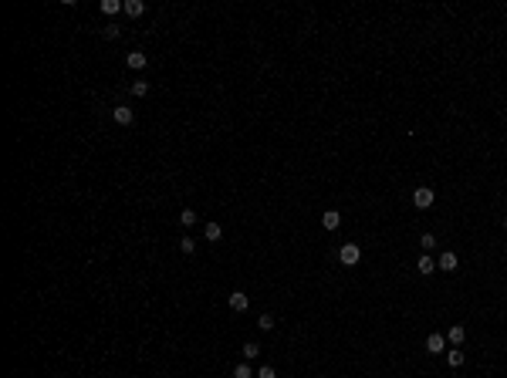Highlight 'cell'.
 Segmentation results:
<instances>
[{
  "label": "cell",
  "instance_id": "obj_4",
  "mask_svg": "<svg viewBox=\"0 0 507 378\" xmlns=\"http://www.w3.org/2000/svg\"><path fill=\"white\" fill-rule=\"evenodd\" d=\"M226 304H230V311H247V307H250V297H247L244 290H233V294L226 297Z\"/></svg>",
  "mask_w": 507,
  "mask_h": 378
},
{
  "label": "cell",
  "instance_id": "obj_11",
  "mask_svg": "<svg viewBox=\"0 0 507 378\" xmlns=\"http://www.w3.org/2000/svg\"><path fill=\"white\" fill-rule=\"evenodd\" d=\"M125 14H129V17H142V14H146V3H142V0H125Z\"/></svg>",
  "mask_w": 507,
  "mask_h": 378
},
{
  "label": "cell",
  "instance_id": "obj_10",
  "mask_svg": "<svg viewBox=\"0 0 507 378\" xmlns=\"http://www.w3.org/2000/svg\"><path fill=\"white\" fill-rule=\"evenodd\" d=\"M203 236H207L210 243H217V240L224 236V227H220V223H207V227H203Z\"/></svg>",
  "mask_w": 507,
  "mask_h": 378
},
{
  "label": "cell",
  "instance_id": "obj_20",
  "mask_svg": "<svg viewBox=\"0 0 507 378\" xmlns=\"http://www.w3.org/2000/svg\"><path fill=\"white\" fill-rule=\"evenodd\" d=\"M257 328H261V331H271V328H274V318H271V314H261V318H257Z\"/></svg>",
  "mask_w": 507,
  "mask_h": 378
},
{
  "label": "cell",
  "instance_id": "obj_7",
  "mask_svg": "<svg viewBox=\"0 0 507 378\" xmlns=\"http://www.w3.org/2000/svg\"><path fill=\"white\" fill-rule=\"evenodd\" d=\"M436 267H440V270H456V267H460V257H456L453 250H447V253H440Z\"/></svg>",
  "mask_w": 507,
  "mask_h": 378
},
{
  "label": "cell",
  "instance_id": "obj_19",
  "mask_svg": "<svg viewBox=\"0 0 507 378\" xmlns=\"http://www.w3.org/2000/svg\"><path fill=\"white\" fill-rule=\"evenodd\" d=\"M179 250H183V253H193V250H196V240H193V236H183V240H179Z\"/></svg>",
  "mask_w": 507,
  "mask_h": 378
},
{
  "label": "cell",
  "instance_id": "obj_18",
  "mask_svg": "<svg viewBox=\"0 0 507 378\" xmlns=\"http://www.w3.org/2000/svg\"><path fill=\"white\" fill-rule=\"evenodd\" d=\"M233 378H254V372H250V365H244V361H240V365L233 368Z\"/></svg>",
  "mask_w": 507,
  "mask_h": 378
},
{
  "label": "cell",
  "instance_id": "obj_21",
  "mask_svg": "<svg viewBox=\"0 0 507 378\" xmlns=\"http://www.w3.org/2000/svg\"><path fill=\"white\" fill-rule=\"evenodd\" d=\"M257 378H278V372H274L271 365H261V368H257Z\"/></svg>",
  "mask_w": 507,
  "mask_h": 378
},
{
  "label": "cell",
  "instance_id": "obj_2",
  "mask_svg": "<svg viewBox=\"0 0 507 378\" xmlns=\"http://www.w3.org/2000/svg\"><path fill=\"white\" fill-rule=\"evenodd\" d=\"M338 260H341L345 267H355L358 260H362V250H358L355 243H345L341 250H338Z\"/></svg>",
  "mask_w": 507,
  "mask_h": 378
},
{
  "label": "cell",
  "instance_id": "obj_14",
  "mask_svg": "<svg viewBox=\"0 0 507 378\" xmlns=\"http://www.w3.org/2000/svg\"><path fill=\"white\" fill-rule=\"evenodd\" d=\"M447 365H450V368H460V365H463V351L450 348V351H447Z\"/></svg>",
  "mask_w": 507,
  "mask_h": 378
},
{
  "label": "cell",
  "instance_id": "obj_5",
  "mask_svg": "<svg viewBox=\"0 0 507 378\" xmlns=\"http://www.w3.org/2000/svg\"><path fill=\"white\" fill-rule=\"evenodd\" d=\"M125 64H129L132 71H142L149 64V57H146V51H132V54H125Z\"/></svg>",
  "mask_w": 507,
  "mask_h": 378
},
{
  "label": "cell",
  "instance_id": "obj_16",
  "mask_svg": "<svg viewBox=\"0 0 507 378\" xmlns=\"http://www.w3.org/2000/svg\"><path fill=\"white\" fill-rule=\"evenodd\" d=\"M132 94H135V98H146V94H149V81H135V85H132Z\"/></svg>",
  "mask_w": 507,
  "mask_h": 378
},
{
  "label": "cell",
  "instance_id": "obj_15",
  "mask_svg": "<svg viewBox=\"0 0 507 378\" xmlns=\"http://www.w3.org/2000/svg\"><path fill=\"white\" fill-rule=\"evenodd\" d=\"M257 355H261V344H257V341H247V344H244V358L250 361V358H257Z\"/></svg>",
  "mask_w": 507,
  "mask_h": 378
},
{
  "label": "cell",
  "instance_id": "obj_23",
  "mask_svg": "<svg viewBox=\"0 0 507 378\" xmlns=\"http://www.w3.org/2000/svg\"><path fill=\"white\" fill-rule=\"evenodd\" d=\"M504 230H507V216H504Z\"/></svg>",
  "mask_w": 507,
  "mask_h": 378
},
{
  "label": "cell",
  "instance_id": "obj_9",
  "mask_svg": "<svg viewBox=\"0 0 507 378\" xmlns=\"http://www.w3.org/2000/svg\"><path fill=\"white\" fill-rule=\"evenodd\" d=\"M115 122H118V125H132V118H135V115H132V108H129V105H115Z\"/></svg>",
  "mask_w": 507,
  "mask_h": 378
},
{
  "label": "cell",
  "instance_id": "obj_3",
  "mask_svg": "<svg viewBox=\"0 0 507 378\" xmlns=\"http://www.w3.org/2000/svg\"><path fill=\"white\" fill-rule=\"evenodd\" d=\"M447 351V334H430L426 338V355H443Z\"/></svg>",
  "mask_w": 507,
  "mask_h": 378
},
{
  "label": "cell",
  "instance_id": "obj_17",
  "mask_svg": "<svg viewBox=\"0 0 507 378\" xmlns=\"http://www.w3.org/2000/svg\"><path fill=\"white\" fill-rule=\"evenodd\" d=\"M196 220H200V216H196L193 209H183V213H179V223H183V227H193Z\"/></svg>",
  "mask_w": 507,
  "mask_h": 378
},
{
  "label": "cell",
  "instance_id": "obj_8",
  "mask_svg": "<svg viewBox=\"0 0 507 378\" xmlns=\"http://www.w3.org/2000/svg\"><path fill=\"white\" fill-rule=\"evenodd\" d=\"M321 227H325V230H338V227H341V213H338V209H328V213L321 216Z\"/></svg>",
  "mask_w": 507,
  "mask_h": 378
},
{
  "label": "cell",
  "instance_id": "obj_12",
  "mask_svg": "<svg viewBox=\"0 0 507 378\" xmlns=\"http://www.w3.org/2000/svg\"><path fill=\"white\" fill-rule=\"evenodd\" d=\"M118 10H125V3H122V0H102V14H109V17H112V14H118Z\"/></svg>",
  "mask_w": 507,
  "mask_h": 378
},
{
  "label": "cell",
  "instance_id": "obj_13",
  "mask_svg": "<svg viewBox=\"0 0 507 378\" xmlns=\"http://www.w3.org/2000/svg\"><path fill=\"white\" fill-rule=\"evenodd\" d=\"M416 270H419V274H433V270H436V260L423 253V257H419V264H416Z\"/></svg>",
  "mask_w": 507,
  "mask_h": 378
},
{
  "label": "cell",
  "instance_id": "obj_22",
  "mask_svg": "<svg viewBox=\"0 0 507 378\" xmlns=\"http://www.w3.org/2000/svg\"><path fill=\"white\" fill-rule=\"evenodd\" d=\"M419 243H423V250H430V246H436V236H433V233H423Z\"/></svg>",
  "mask_w": 507,
  "mask_h": 378
},
{
  "label": "cell",
  "instance_id": "obj_1",
  "mask_svg": "<svg viewBox=\"0 0 507 378\" xmlns=\"http://www.w3.org/2000/svg\"><path fill=\"white\" fill-rule=\"evenodd\" d=\"M433 203H436V192H433V189L419 186V189L413 192V206H416V209H430Z\"/></svg>",
  "mask_w": 507,
  "mask_h": 378
},
{
  "label": "cell",
  "instance_id": "obj_6",
  "mask_svg": "<svg viewBox=\"0 0 507 378\" xmlns=\"http://www.w3.org/2000/svg\"><path fill=\"white\" fill-rule=\"evenodd\" d=\"M447 341H450L453 348H460V344L467 341V328H463V324H453L450 331H447Z\"/></svg>",
  "mask_w": 507,
  "mask_h": 378
}]
</instances>
